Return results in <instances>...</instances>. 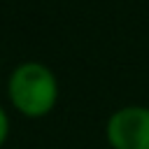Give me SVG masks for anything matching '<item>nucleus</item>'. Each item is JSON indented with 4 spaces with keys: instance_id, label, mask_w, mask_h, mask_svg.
Instances as JSON below:
<instances>
[{
    "instance_id": "nucleus-1",
    "label": "nucleus",
    "mask_w": 149,
    "mask_h": 149,
    "mask_svg": "<svg viewBox=\"0 0 149 149\" xmlns=\"http://www.w3.org/2000/svg\"><path fill=\"white\" fill-rule=\"evenodd\" d=\"M7 102L26 119H44L51 114L61 98L56 72L42 61H21L7 77Z\"/></svg>"
},
{
    "instance_id": "nucleus-2",
    "label": "nucleus",
    "mask_w": 149,
    "mask_h": 149,
    "mask_svg": "<svg viewBox=\"0 0 149 149\" xmlns=\"http://www.w3.org/2000/svg\"><path fill=\"white\" fill-rule=\"evenodd\" d=\"M105 140L112 149H149V107L123 105L105 121Z\"/></svg>"
},
{
    "instance_id": "nucleus-3",
    "label": "nucleus",
    "mask_w": 149,
    "mask_h": 149,
    "mask_svg": "<svg viewBox=\"0 0 149 149\" xmlns=\"http://www.w3.org/2000/svg\"><path fill=\"white\" fill-rule=\"evenodd\" d=\"M9 130H12V123H9V114H7L5 105L0 102V149L7 144V140H9Z\"/></svg>"
}]
</instances>
